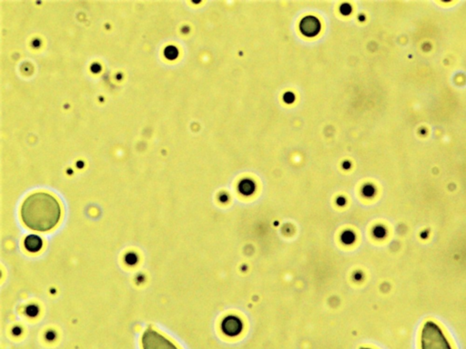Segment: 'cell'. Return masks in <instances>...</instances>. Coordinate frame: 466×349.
<instances>
[{"label": "cell", "instance_id": "1", "mask_svg": "<svg viewBox=\"0 0 466 349\" xmlns=\"http://www.w3.org/2000/svg\"><path fill=\"white\" fill-rule=\"evenodd\" d=\"M62 209L59 200L50 193L35 192L26 198L20 216L26 226L38 232H48L60 223Z\"/></svg>", "mask_w": 466, "mask_h": 349}, {"label": "cell", "instance_id": "2", "mask_svg": "<svg viewBox=\"0 0 466 349\" xmlns=\"http://www.w3.org/2000/svg\"><path fill=\"white\" fill-rule=\"evenodd\" d=\"M419 346L420 349H454L441 324L433 320H427L421 325Z\"/></svg>", "mask_w": 466, "mask_h": 349}, {"label": "cell", "instance_id": "3", "mask_svg": "<svg viewBox=\"0 0 466 349\" xmlns=\"http://www.w3.org/2000/svg\"><path fill=\"white\" fill-rule=\"evenodd\" d=\"M141 344L143 349H179L172 341L152 328L144 332Z\"/></svg>", "mask_w": 466, "mask_h": 349}, {"label": "cell", "instance_id": "4", "mask_svg": "<svg viewBox=\"0 0 466 349\" xmlns=\"http://www.w3.org/2000/svg\"><path fill=\"white\" fill-rule=\"evenodd\" d=\"M221 330L223 331L224 334L227 335H238L243 330V323L235 316H228L223 320L221 324Z\"/></svg>", "mask_w": 466, "mask_h": 349}, {"label": "cell", "instance_id": "5", "mask_svg": "<svg viewBox=\"0 0 466 349\" xmlns=\"http://www.w3.org/2000/svg\"><path fill=\"white\" fill-rule=\"evenodd\" d=\"M321 29L320 22L313 17H307L301 23V30L307 37H313L317 35Z\"/></svg>", "mask_w": 466, "mask_h": 349}, {"label": "cell", "instance_id": "6", "mask_svg": "<svg viewBox=\"0 0 466 349\" xmlns=\"http://www.w3.org/2000/svg\"><path fill=\"white\" fill-rule=\"evenodd\" d=\"M24 247L30 253H38L43 247V240L37 235H30L24 240Z\"/></svg>", "mask_w": 466, "mask_h": 349}, {"label": "cell", "instance_id": "7", "mask_svg": "<svg viewBox=\"0 0 466 349\" xmlns=\"http://www.w3.org/2000/svg\"><path fill=\"white\" fill-rule=\"evenodd\" d=\"M165 56L169 59H176L177 56H178V51L175 48H173L172 51H170V47H169L165 50Z\"/></svg>", "mask_w": 466, "mask_h": 349}, {"label": "cell", "instance_id": "8", "mask_svg": "<svg viewBox=\"0 0 466 349\" xmlns=\"http://www.w3.org/2000/svg\"><path fill=\"white\" fill-rule=\"evenodd\" d=\"M360 349H374L372 347H369V346H363V347H361Z\"/></svg>", "mask_w": 466, "mask_h": 349}]
</instances>
